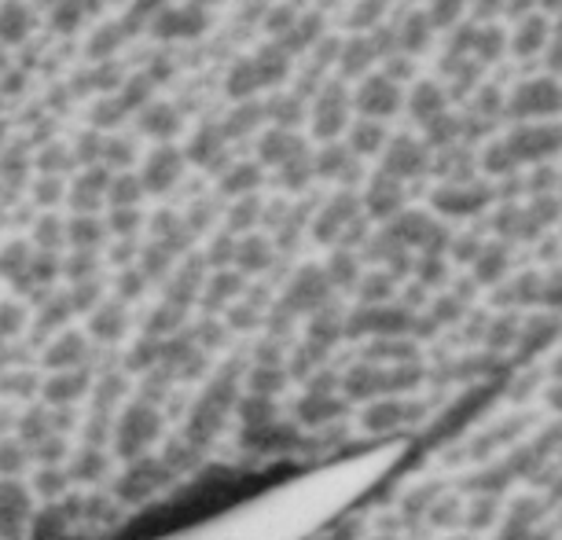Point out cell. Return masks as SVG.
Wrapping results in <instances>:
<instances>
[{
	"label": "cell",
	"instance_id": "obj_1",
	"mask_svg": "<svg viewBox=\"0 0 562 540\" xmlns=\"http://www.w3.org/2000/svg\"><path fill=\"white\" fill-rule=\"evenodd\" d=\"M559 324L562 0H4V540L408 449Z\"/></svg>",
	"mask_w": 562,
	"mask_h": 540
}]
</instances>
